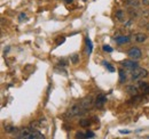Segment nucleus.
Masks as SVG:
<instances>
[{"instance_id": "5701e85b", "label": "nucleus", "mask_w": 149, "mask_h": 139, "mask_svg": "<svg viewBox=\"0 0 149 139\" xmlns=\"http://www.w3.org/2000/svg\"><path fill=\"white\" fill-rule=\"evenodd\" d=\"M85 134H86V138H94L95 137V134H94L93 131H87Z\"/></svg>"}, {"instance_id": "9b49d317", "label": "nucleus", "mask_w": 149, "mask_h": 139, "mask_svg": "<svg viewBox=\"0 0 149 139\" xmlns=\"http://www.w3.org/2000/svg\"><path fill=\"white\" fill-rule=\"evenodd\" d=\"M126 92L128 95H131V96H135V95H138V87H135V86H127L126 87Z\"/></svg>"}, {"instance_id": "ddd939ff", "label": "nucleus", "mask_w": 149, "mask_h": 139, "mask_svg": "<svg viewBox=\"0 0 149 139\" xmlns=\"http://www.w3.org/2000/svg\"><path fill=\"white\" fill-rule=\"evenodd\" d=\"M126 5L132 8H138L140 5V0H126Z\"/></svg>"}, {"instance_id": "39448f33", "label": "nucleus", "mask_w": 149, "mask_h": 139, "mask_svg": "<svg viewBox=\"0 0 149 139\" xmlns=\"http://www.w3.org/2000/svg\"><path fill=\"white\" fill-rule=\"evenodd\" d=\"M120 64H122V66H123V67L127 68L128 71H131V72L133 71V70H135L136 67H139V64H138V62H135V59H132V60L126 59V60L120 62Z\"/></svg>"}, {"instance_id": "2eb2a0df", "label": "nucleus", "mask_w": 149, "mask_h": 139, "mask_svg": "<svg viewBox=\"0 0 149 139\" xmlns=\"http://www.w3.org/2000/svg\"><path fill=\"white\" fill-rule=\"evenodd\" d=\"M126 73H125V71H124V70H119V82L120 83H125L126 82Z\"/></svg>"}, {"instance_id": "423d86ee", "label": "nucleus", "mask_w": 149, "mask_h": 139, "mask_svg": "<svg viewBox=\"0 0 149 139\" xmlns=\"http://www.w3.org/2000/svg\"><path fill=\"white\" fill-rule=\"evenodd\" d=\"M80 105H82L84 108H86V109L88 111V109L94 105V99H93V97H91V96L85 97L84 99L80 100Z\"/></svg>"}, {"instance_id": "4468645a", "label": "nucleus", "mask_w": 149, "mask_h": 139, "mask_svg": "<svg viewBox=\"0 0 149 139\" xmlns=\"http://www.w3.org/2000/svg\"><path fill=\"white\" fill-rule=\"evenodd\" d=\"M139 87L142 89V91H143L144 95H149V85H148V83H146V82H140Z\"/></svg>"}, {"instance_id": "f03ea898", "label": "nucleus", "mask_w": 149, "mask_h": 139, "mask_svg": "<svg viewBox=\"0 0 149 139\" xmlns=\"http://www.w3.org/2000/svg\"><path fill=\"white\" fill-rule=\"evenodd\" d=\"M86 112H87V109L84 108V107L80 105V103H79V104H77V105L71 106V107L65 112L64 116L68 117V119H72V117H74V116L83 115V114H85Z\"/></svg>"}, {"instance_id": "c85d7f7f", "label": "nucleus", "mask_w": 149, "mask_h": 139, "mask_svg": "<svg viewBox=\"0 0 149 139\" xmlns=\"http://www.w3.org/2000/svg\"><path fill=\"white\" fill-rule=\"evenodd\" d=\"M146 29H147V30H148V31H149V22H148V23H147V24H146Z\"/></svg>"}, {"instance_id": "393cba45", "label": "nucleus", "mask_w": 149, "mask_h": 139, "mask_svg": "<svg viewBox=\"0 0 149 139\" xmlns=\"http://www.w3.org/2000/svg\"><path fill=\"white\" fill-rule=\"evenodd\" d=\"M64 41H65V38H64V37H62L61 39H59V40L56 41V45H57V46H60V45H62Z\"/></svg>"}, {"instance_id": "6e6552de", "label": "nucleus", "mask_w": 149, "mask_h": 139, "mask_svg": "<svg viewBox=\"0 0 149 139\" xmlns=\"http://www.w3.org/2000/svg\"><path fill=\"white\" fill-rule=\"evenodd\" d=\"M115 40L118 45H124V43H128L131 41V38L128 35H119V37H116Z\"/></svg>"}, {"instance_id": "7ed1b4c3", "label": "nucleus", "mask_w": 149, "mask_h": 139, "mask_svg": "<svg viewBox=\"0 0 149 139\" xmlns=\"http://www.w3.org/2000/svg\"><path fill=\"white\" fill-rule=\"evenodd\" d=\"M148 75V71L141 67H136L135 70H133L131 73V80L132 81H139L143 78H146Z\"/></svg>"}, {"instance_id": "dca6fc26", "label": "nucleus", "mask_w": 149, "mask_h": 139, "mask_svg": "<svg viewBox=\"0 0 149 139\" xmlns=\"http://www.w3.org/2000/svg\"><path fill=\"white\" fill-rule=\"evenodd\" d=\"M70 62H71L72 64H74V65L78 64V62H79V55L76 54V52L72 54V55L70 56Z\"/></svg>"}, {"instance_id": "cd10ccee", "label": "nucleus", "mask_w": 149, "mask_h": 139, "mask_svg": "<svg viewBox=\"0 0 149 139\" xmlns=\"http://www.w3.org/2000/svg\"><path fill=\"white\" fill-rule=\"evenodd\" d=\"M119 132H120V133H131V131H130V130H120Z\"/></svg>"}, {"instance_id": "20e7f679", "label": "nucleus", "mask_w": 149, "mask_h": 139, "mask_svg": "<svg viewBox=\"0 0 149 139\" xmlns=\"http://www.w3.org/2000/svg\"><path fill=\"white\" fill-rule=\"evenodd\" d=\"M127 56L131 58V59H139V58H141V56H142V52H141V49L140 48H138V47H132V48H130L128 50H127Z\"/></svg>"}, {"instance_id": "a211bd4d", "label": "nucleus", "mask_w": 149, "mask_h": 139, "mask_svg": "<svg viewBox=\"0 0 149 139\" xmlns=\"http://www.w3.org/2000/svg\"><path fill=\"white\" fill-rule=\"evenodd\" d=\"M90 124H91V121L87 120V119H82L79 121V125L83 127V128H87V127H90Z\"/></svg>"}, {"instance_id": "f257e3e1", "label": "nucleus", "mask_w": 149, "mask_h": 139, "mask_svg": "<svg viewBox=\"0 0 149 139\" xmlns=\"http://www.w3.org/2000/svg\"><path fill=\"white\" fill-rule=\"evenodd\" d=\"M15 137L20 139H44L45 138L44 134H41V132L35 129L33 127L20 129L19 132L15 134Z\"/></svg>"}, {"instance_id": "6ab92c4d", "label": "nucleus", "mask_w": 149, "mask_h": 139, "mask_svg": "<svg viewBox=\"0 0 149 139\" xmlns=\"http://www.w3.org/2000/svg\"><path fill=\"white\" fill-rule=\"evenodd\" d=\"M103 65L109 70V72H115V68H114V66L111 65V64H109L107 60H103Z\"/></svg>"}, {"instance_id": "1a4fd4ad", "label": "nucleus", "mask_w": 149, "mask_h": 139, "mask_svg": "<svg viewBox=\"0 0 149 139\" xmlns=\"http://www.w3.org/2000/svg\"><path fill=\"white\" fill-rule=\"evenodd\" d=\"M116 18H117V21H118V22H120V23L125 22V20H126L125 12H124V10H122V9H118V10L116 12Z\"/></svg>"}, {"instance_id": "9d476101", "label": "nucleus", "mask_w": 149, "mask_h": 139, "mask_svg": "<svg viewBox=\"0 0 149 139\" xmlns=\"http://www.w3.org/2000/svg\"><path fill=\"white\" fill-rule=\"evenodd\" d=\"M147 39V35L144 33H136L134 35V41L138 42V43H143Z\"/></svg>"}, {"instance_id": "0eeeda50", "label": "nucleus", "mask_w": 149, "mask_h": 139, "mask_svg": "<svg viewBox=\"0 0 149 139\" xmlns=\"http://www.w3.org/2000/svg\"><path fill=\"white\" fill-rule=\"evenodd\" d=\"M106 102H107V96L103 95V94H100V95L96 96V98H95V100H94V105H95L96 107H102Z\"/></svg>"}, {"instance_id": "aec40b11", "label": "nucleus", "mask_w": 149, "mask_h": 139, "mask_svg": "<svg viewBox=\"0 0 149 139\" xmlns=\"http://www.w3.org/2000/svg\"><path fill=\"white\" fill-rule=\"evenodd\" d=\"M135 8H132V7H130V9H128V14L131 15V17L133 18V17H138V13L134 10Z\"/></svg>"}, {"instance_id": "412c9836", "label": "nucleus", "mask_w": 149, "mask_h": 139, "mask_svg": "<svg viewBox=\"0 0 149 139\" xmlns=\"http://www.w3.org/2000/svg\"><path fill=\"white\" fill-rule=\"evenodd\" d=\"M28 17H27V14H24V13H21L20 14V16H19V21L20 22H23V21H25Z\"/></svg>"}, {"instance_id": "f3484780", "label": "nucleus", "mask_w": 149, "mask_h": 139, "mask_svg": "<svg viewBox=\"0 0 149 139\" xmlns=\"http://www.w3.org/2000/svg\"><path fill=\"white\" fill-rule=\"evenodd\" d=\"M85 41H86V46H87V54L90 55L92 52V50H93V45H92V42H91V40H90L88 37H86Z\"/></svg>"}, {"instance_id": "b1692460", "label": "nucleus", "mask_w": 149, "mask_h": 139, "mask_svg": "<svg viewBox=\"0 0 149 139\" xmlns=\"http://www.w3.org/2000/svg\"><path fill=\"white\" fill-rule=\"evenodd\" d=\"M76 138H86V134L83 132H77L76 133Z\"/></svg>"}, {"instance_id": "f8f14e48", "label": "nucleus", "mask_w": 149, "mask_h": 139, "mask_svg": "<svg viewBox=\"0 0 149 139\" xmlns=\"http://www.w3.org/2000/svg\"><path fill=\"white\" fill-rule=\"evenodd\" d=\"M5 130H6V132H8V133H11V134H16L17 132H19V130L20 129H17V128H15L14 125H5Z\"/></svg>"}, {"instance_id": "a878e982", "label": "nucleus", "mask_w": 149, "mask_h": 139, "mask_svg": "<svg viewBox=\"0 0 149 139\" xmlns=\"http://www.w3.org/2000/svg\"><path fill=\"white\" fill-rule=\"evenodd\" d=\"M143 6H149V0H141Z\"/></svg>"}, {"instance_id": "c756f323", "label": "nucleus", "mask_w": 149, "mask_h": 139, "mask_svg": "<svg viewBox=\"0 0 149 139\" xmlns=\"http://www.w3.org/2000/svg\"><path fill=\"white\" fill-rule=\"evenodd\" d=\"M65 1H67L68 4H70V3H72V1H73V0H65Z\"/></svg>"}, {"instance_id": "bb28decb", "label": "nucleus", "mask_w": 149, "mask_h": 139, "mask_svg": "<svg viewBox=\"0 0 149 139\" xmlns=\"http://www.w3.org/2000/svg\"><path fill=\"white\" fill-rule=\"evenodd\" d=\"M59 65H60V66H61V65H62V66H67V65H68V63H67L65 60H60Z\"/></svg>"}, {"instance_id": "4be33fe9", "label": "nucleus", "mask_w": 149, "mask_h": 139, "mask_svg": "<svg viewBox=\"0 0 149 139\" xmlns=\"http://www.w3.org/2000/svg\"><path fill=\"white\" fill-rule=\"evenodd\" d=\"M102 49H103L104 51H107V52H112V48H111L110 46H108V45H104V46L102 47Z\"/></svg>"}]
</instances>
